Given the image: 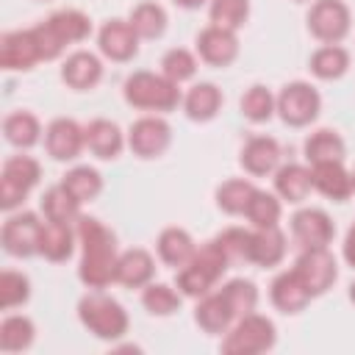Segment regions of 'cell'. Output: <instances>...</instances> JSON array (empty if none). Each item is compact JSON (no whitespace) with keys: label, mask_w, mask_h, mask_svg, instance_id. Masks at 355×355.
Here are the masks:
<instances>
[{"label":"cell","mask_w":355,"mask_h":355,"mask_svg":"<svg viewBox=\"0 0 355 355\" xmlns=\"http://www.w3.org/2000/svg\"><path fill=\"white\" fill-rule=\"evenodd\" d=\"M141 302H144V308H147L150 313H155V316H166V313H175V311L180 308L178 294H175L169 286H161V283L147 286L144 294H141Z\"/></svg>","instance_id":"41"},{"label":"cell","mask_w":355,"mask_h":355,"mask_svg":"<svg viewBox=\"0 0 355 355\" xmlns=\"http://www.w3.org/2000/svg\"><path fill=\"white\" fill-rule=\"evenodd\" d=\"M197 50L202 55V61L214 64V67H225L236 58L239 53V42L233 36V31H225V28H205L200 36H197Z\"/></svg>","instance_id":"16"},{"label":"cell","mask_w":355,"mask_h":355,"mask_svg":"<svg viewBox=\"0 0 355 355\" xmlns=\"http://www.w3.org/2000/svg\"><path fill=\"white\" fill-rule=\"evenodd\" d=\"M39 236H42V222L36 214H17L3 225V247L11 255H31L39 252Z\"/></svg>","instance_id":"12"},{"label":"cell","mask_w":355,"mask_h":355,"mask_svg":"<svg viewBox=\"0 0 355 355\" xmlns=\"http://www.w3.org/2000/svg\"><path fill=\"white\" fill-rule=\"evenodd\" d=\"M277 158H280V147L269 136H255L241 150V166L250 175H266V172H272L275 164H277Z\"/></svg>","instance_id":"21"},{"label":"cell","mask_w":355,"mask_h":355,"mask_svg":"<svg viewBox=\"0 0 355 355\" xmlns=\"http://www.w3.org/2000/svg\"><path fill=\"white\" fill-rule=\"evenodd\" d=\"M222 297L227 300V305H230V311H233L236 316L252 313V308H255V302H258V291H255V286H252L250 280H230V283L222 288Z\"/></svg>","instance_id":"40"},{"label":"cell","mask_w":355,"mask_h":355,"mask_svg":"<svg viewBox=\"0 0 355 355\" xmlns=\"http://www.w3.org/2000/svg\"><path fill=\"white\" fill-rule=\"evenodd\" d=\"M347 64H349L347 50H341V47H336V44H327V47L316 50L313 58H311V69H313V75H316V78H324V80L344 75Z\"/></svg>","instance_id":"34"},{"label":"cell","mask_w":355,"mask_h":355,"mask_svg":"<svg viewBox=\"0 0 355 355\" xmlns=\"http://www.w3.org/2000/svg\"><path fill=\"white\" fill-rule=\"evenodd\" d=\"M308 28L322 42H338L349 31V11L341 0H316L308 14Z\"/></svg>","instance_id":"9"},{"label":"cell","mask_w":355,"mask_h":355,"mask_svg":"<svg viewBox=\"0 0 355 355\" xmlns=\"http://www.w3.org/2000/svg\"><path fill=\"white\" fill-rule=\"evenodd\" d=\"M42 58L39 42L33 31H14L6 33L0 42V64L6 69H28Z\"/></svg>","instance_id":"14"},{"label":"cell","mask_w":355,"mask_h":355,"mask_svg":"<svg viewBox=\"0 0 355 355\" xmlns=\"http://www.w3.org/2000/svg\"><path fill=\"white\" fill-rule=\"evenodd\" d=\"M222 94L214 83H197L189 94H186V114L191 119H211L219 111Z\"/></svg>","instance_id":"31"},{"label":"cell","mask_w":355,"mask_h":355,"mask_svg":"<svg viewBox=\"0 0 355 355\" xmlns=\"http://www.w3.org/2000/svg\"><path fill=\"white\" fill-rule=\"evenodd\" d=\"M89 31H92V22L80 11H58L47 22H42V25L33 28L42 58H55L64 50V44L86 39Z\"/></svg>","instance_id":"3"},{"label":"cell","mask_w":355,"mask_h":355,"mask_svg":"<svg viewBox=\"0 0 355 355\" xmlns=\"http://www.w3.org/2000/svg\"><path fill=\"white\" fill-rule=\"evenodd\" d=\"M227 255L222 252V247L216 241L200 247L194 252V258L180 269L178 275V288L189 297H205L211 291V286L222 277V272L227 269Z\"/></svg>","instance_id":"2"},{"label":"cell","mask_w":355,"mask_h":355,"mask_svg":"<svg viewBox=\"0 0 355 355\" xmlns=\"http://www.w3.org/2000/svg\"><path fill=\"white\" fill-rule=\"evenodd\" d=\"M86 144L83 130L72 122V119H55L47 128V153L55 161H69L80 153V147Z\"/></svg>","instance_id":"17"},{"label":"cell","mask_w":355,"mask_h":355,"mask_svg":"<svg viewBox=\"0 0 355 355\" xmlns=\"http://www.w3.org/2000/svg\"><path fill=\"white\" fill-rule=\"evenodd\" d=\"M3 130H6V139L14 144V147H31L39 141V122L33 114L28 111H17V114H8L6 122H3Z\"/></svg>","instance_id":"32"},{"label":"cell","mask_w":355,"mask_h":355,"mask_svg":"<svg viewBox=\"0 0 355 355\" xmlns=\"http://www.w3.org/2000/svg\"><path fill=\"white\" fill-rule=\"evenodd\" d=\"M275 344V324L266 316L247 313L239 319V324L227 333L222 341V349L227 355H255Z\"/></svg>","instance_id":"6"},{"label":"cell","mask_w":355,"mask_h":355,"mask_svg":"<svg viewBox=\"0 0 355 355\" xmlns=\"http://www.w3.org/2000/svg\"><path fill=\"white\" fill-rule=\"evenodd\" d=\"M169 125L158 116H144L139 122H133L130 128V150L141 158H153V155H161L169 144Z\"/></svg>","instance_id":"13"},{"label":"cell","mask_w":355,"mask_h":355,"mask_svg":"<svg viewBox=\"0 0 355 355\" xmlns=\"http://www.w3.org/2000/svg\"><path fill=\"white\" fill-rule=\"evenodd\" d=\"M277 111L288 125H308L319 114V94L308 83H288L277 97Z\"/></svg>","instance_id":"10"},{"label":"cell","mask_w":355,"mask_h":355,"mask_svg":"<svg viewBox=\"0 0 355 355\" xmlns=\"http://www.w3.org/2000/svg\"><path fill=\"white\" fill-rule=\"evenodd\" d=\"M178 6H183V8H197V6H202L205 0H175Z\"/></svg>","instance_id":"47"},{"label":"cell","mask_w":355,"mask_h":355,"mask_svg":"<svg viewBox=\"0 0 355 355\" xmlns=\"http://www.w3.org/2000/svg\"><path fill=\"white\" fill-rule=\"evenodd\" d=\"M153 258L147 250H128L125 255H119L116 261V275L114 280H119L122 286H130V288H139L144 286L150 277H153Z\"/></svg>","instance_id":"22"},{"label":"cell","mask_w":355,"mask_h":355,"mask_svg":"<svg viewBox=\"0 0 355 355\" xmlns=\"http://www.w3.org/2000/svg\"><path fill=\"white\" fill-rule=\"evenodd\" d=\"M311 186H313L311 172H308L305 166H300V164H288V166H283V169L277 172V178H275V189H277V194H280L283 200H288V202H300V200H305L308 191H311Z\"/></svg>","instance_id":"28"},{"label":"cell","mask_w":355,"mask_h":355,"mask_svg":"<svg viewBox=\"0 0 355 355\" xmlns=\"http://www.w3.org/2000/svg\"><path fill=\"white\" fill-rule=\"evenodd\" d=\"M130 25H133V31H136L141 39H155V36H161L164 28H166V14H164V8L155 6V3H141V6L133 8Z\"/></svg>","instance_id":"33"},{"label":"cell","mask_w":355,"mask_h":355,"mask_svg":"<svg viewBox=\"0 0 355 355\" xmlns=\"http://www.w3.org/2000/svg\"><path fill=\"white\" fill-rule=\"evenodd\" d=\"M61 186H64V191H67L75 202H86V200L97 197L103 180H100V175H97L94 169H89V166H75L72 172L64 175Z\"/></svg>","instance_id":"30"},{"label":"cell","mask_w":355,"mask_h":355,"mask_svg":"<svg viewBox=\"0 0 355 355\" xmlns=\"http://www.w3.org/2000/svg\"><path fill=\"white\" fill-rule=\"evenodd\" d=\"M161 67H164V75H166L169 80L180 83V80H189V78L194 75V69H197V61H194V55H191L189 50H180V47H175V50H169V53L164 55Z\"/></svg>","instance_id":"43"},{"label":"cell","mask_w":355,"mask_h":355,"mask_svg":"<svg viewBox=\"0 0 355 355\" xmlns=\"http://www.w3.org/2000/svg\"><path fill=\"white\" fill-rule=\"evenodd\" d=\"M291 233L297 239V244L302 250H319V247H327L336 227L330 222V216L319 208H305L300 214H294L291 219Z\"/></svg>","instance_id":"11"},{"label":"cell","mask_w":355,"mask_h":355,"mask_svg":"<svg viewBox=\"0 0 355 355\" xmlns=\"http://www.w3.org/2000/svg\"><path fill=\"white\" fill-rule=\"evenodd\" d=\"M286 252V239L283 233L275 227H258V233H252L250 241V261L261 263V266H275Z\"/></svg>","instance_id":"25"},{"label":"cell","mask_w":355,"mask_h":355,"mask_svg":"<svg viewBox=\"0 0 355 355\" xmlns=\"http://www.w3.org/2000/svg\"><path fill=\"white\" fill-rule=\"evenodd\" d=\"M247 14H250V3L247 0H214L211 3V22L216 28H225V31L241 28Z\"/></svg>","instance_id":"37"},{"label":"cell","mask_w":355,"mask_h":355,"mask_svg":"<svg viewBox=\"0 0 355 355\" xmlns=\"http://www.w3.org/2000/svg\"><path fill=\"white\" fill-rule=\"evenodd\" d=\"M78 236L83 244V261H80V280L92 288H103L116 275V241L108 227H103L97 219L80 216L78 219Z\"/></svg>","instance_id":"1"},{"label":"cell","mask_w":355,"mask_h":355,"mask_svg":"<svg viewBox=\"0 0 355 355\" xmlns=\"http://www.w3.org/2000/svg\"><path fill=\"white\" fill-rule=\"evenodd\" d=\"M33 341V324L25 316H8L0 324V347L6 352H19Z\"/></svg>","instance_id":"36"},{"label":"cell","mask_w":355,"mask_h":355,"mask_svg":"<svg viewBox=\"0 0 355 355\" xmlns=\"http://www.w3.org/2000/svg\"><path fill=\"white\" fill-rule=\"evenodd\" d=\"M311 291L302 286V280L297 277V272H283L275 283H272V302L283 311V313H297L308 305Z\"/></svg>","instance_id":"19"},{"label":"cell","mask_w":355,"mask_h":355,"mask_svg":"<svg viewBox=\"0 0 355 355\" xmlns=\"http://www.w3.org/2000/svg\"><path fill=\"white\" fill-rule=\"evenodd\" d=\"M39 180V164L28 155H11L3 164V178H0V205L14 208L22 202V197L36 186Z\"/></svg>","instance_id":"7"},{"label":"cell","mask_w":355,"mask_h":355,"mask_svg":"<svg viewBox=\"0 0 355 355\" xmlns=\"http://www.w3.org/2000/svg\"><path fill=\"white\" fill-rule=\"evenodd\" d=\"M244 214L250 216V222L255 227H275L277 219H280V202L272 194L255 189V194L250 197V205H247Z\"/></svg>","instance_id":"38"},{"label":"cell","mask_w":355,"mask_h":355,"mask_svg":"<svg viewBox=\"0 0 355 355\" xmlns=\"http://www.w3.org/2000/svg\"><path fill=\"white\" fill-rule=\"evenodd\" d=\"M305 158L311 164H327V161H341L344 158V141L333 130H316L305 141Z\"/></svg>","instance_id":"29"},{"label":"cell","mask_w":355,"mask_h":355,"mask_svg":"<svg viewBox=\"0 0 355 355\" xmlns=\"http://www.w3.org/2000/svg\"><path fill=\"white\" fill-rule=\"evenodd\" d=\"M39 252L50 261H64L72 252V230L69 222H53L47 219V225H42V236H39Z\"/></svg>","instance_id":"27"},{"label":"cell","mask_w":355,"mask_h":355,"mask_svg":"<svg viewBox=\"0 0 355 355\" xmlns=\"http://www.w3.org/2000/svg\"><path fill=\"white\" fill-rule=\"evenodd\" d=\"M297 277L302 280V286L311 291V297L324 294L333 280H336V258L327 252V247L319 250H305L294 266Z\"/></svg>","instance_id":"8"},{"label":"cell","mask_w":355,"mask_h":355,"mask_svg":"<svg viewBox=\"0 0 355 355\" xmlns=\"http://www.w3.org/2000/svg\"><path fill=\"white\" fill-rule=\"evenodd\" d=\"M100 75H103V67L92 53H72L61 69V78L72 89H92L100 80Z\"/></svg>","instance_id":"23"},{"label":"cell","mask_w":355,"mask_h":355,"mask_svg":"<svg viewBox=\"0 0 355 355\" xmlns=\"http://www.w3.org/2000/svg\"><path fill=\"white\" fill-rule=\"evenodd\" d=\"M222 252L227 255V261H250V241H252V233L241 230V227H227L225 233H219L214 239Z\"/></svg>","instance_id":"42"},{"label":"cell","mask_w":355,"mask_h":355,"mask_svg":"<svg viewBox=\"0 0 355 355\" xmlns=\"http://www.w3.org/2000/svg\"><path fill=\"white\" fill-rule=\"evenodd\" d=\"M255 194V186L247 180H227L216 191V202L227 214H244L250 205V197Z\"/></svg>","instance_id":"35"},{"label":"cell","mask_w":355,"mask_h":355,"mask_svg":"<svg viewBox=\"0 0 355 355\" xmlns=\"http://www.w3.org/2000/svg\"><path fill=\"white\" fill-rule=\"evenodd\" d=\"M349 297H352V302H355V283L349 286Z\"/></svg>","instance_id":"48"},{"label":"cell","mask_w":355,"mask_h":355,"mask_svg":"<svg viewBox=\"0 0 355 355\" xmlns=\"http://www.w3.org/2000/svg\"><path fill=\"white\" fill-rule=\"evenodd\" d=\"M28 277L19 272H3L0 275V308H14L28 300Z\"/></svg>","instance_id":"45"},{"label":"cell","mask_w":355,"mask_h":355,"mask_svg":"<svg viewBox=\"0 0 355 355\" xmlns=\"http://www.w3.org/2000/svg\"><path fill=\"white\" fill-rule=\"evenodd\" d=\"M80 322L97 336V338H119L128 330V313L122 305L103 294H89L78 305Z\"/></svg>","instance_id":"5"},{"label":"cell","mask_w":355,"mask_h":355,"mask_svg":"<svg viewBox=\"0 0 355 355\" xmlns=\"http://www.w3.org/2000/svg\"><path fill=\"white\" fill-rule=\"evenodd\" d=\"M313 186L330 197V200H347L352 191V178L347 175V169L341 166V161H327V164H313L311 172Z\"/></svg>","instance_id":"18"},{"label":"cell","mask_w":355,"mask_h":355,"mask_svg":"<svg viewBox=\"0 0 355 355\" xmlns=\"http://www.w3.org/2000/svg\"><path fill=\"white\" fill-rule=\"evenodd\" d=\"M272 105H275V100H272V94H269L263 86H252V89H247L244 97H241V111H244V116H250L252 122L269 119V116H272Z\"/></svg>","instance_id":"44"},{"label":"cell","mask_w":355,"mask_h":355,"mask_svg":"<svg viewBox=\"0 0 355 355\" xmlns=\"http://www.w3.org/2000/svg\"><path fill=\"white\" fill-rule=\"evenodd\" d=\"M194 241L186 230L180 227H166L161 236H158V255L164 263L169 266H186L191 258H194Z\"/></svg>","instance_id":"24"},{"label":"cell","mask_w":355,"mask_h":355,"mask_svg":"<svg viewBox=\"0 0 355 355\" xmlns=\"http://www.w3.org/2000/svg\"><path fill=\"white\" fill-rule=\"evenodd\" d=\"M344 258H347L349 266H355V225H352L349 233H347V241H344Z\"/></svg>","instance_id":"46"},{"label":"cell","mask_w":355,"mask_h":355,"mask_svg":"<svg viewBox=\"0 0 355 355\" xmlns=\"http://www.w3.org/2000/svg\"><path fill=\"white\" fill-rule=\"evenodd\" d=\"M125 100L147 111H172L180 100V92H178V83L169 80L166 75L136 72L125 83Z\"/></svg>","instance_id":"4"},{"label":"cell","mask_w":355,"mask_h":355,"mask_svg":"<svg viewBox=\"0 0 355 355\" xmlns=\"http://www.w3.org/2000/svg\"><path fill=\"white\" fill-rule=\"evenodd\" d=\"M197 324L205 330V333H225L227 324L236 319V313L230 311L227 300L219 294H205V300L197 305Z\"/></svg>","instance_id":"26"},{"label":"cell","mask_w":355,"mask_h":355,"mask_svg":"<svg viewBox=\"0 0 355 355\" xmlns=\"http://www.w3.org/2000/svg\"><path fill=\"white\" fill-rule=\"evenodd\" d=\"M352 189H355V175H352Z\"/></svg>","instance_id":"49"},{"label":"cell","mask_w":355,"mask_h":355,"mask_svg":"<svg viewBox=\"0 0 355 355\" xmlns=\"http://www.w3.org/2000/svg\"><path fill=\"white\" fill-rule=\"evenodd\" d=\"M78 205H80V202H75V200L64 191V186H55V189H50V191L42 197V211H44V216L53 219V222H69V219H75V216H78Z\"/></svg>","instance_id":"39"},{"label":"cell","mask_w":355,"mask_h":355,"mask_svg":"<svg viewBox=\"0 0 355 355\" xmlns=\"http://www.w3.org/2000/svg\"><path fill=\"white\" fill-rule=\"evenodd\" d=\"M136 42H139V33L133 31L130 22H122V19H111L100 31V50L111 61H128L130 55H136Z\"/></svg>","instance_id":"15"},{"label":"cell","mask_w":355,"mask_h":355,"mask_svg":"<svg viewBox=\"0 0 355 355\" xmlns=\"http://www.w3.org/2000/svg\"><path fill=\"white\" fill-rule=\"evenodd\" d=\"M83 139H86V147L97 158H114L122 150V133L108 119H92L83 130Z\"/></svg>","instance_id":"20"}]
</instances>
